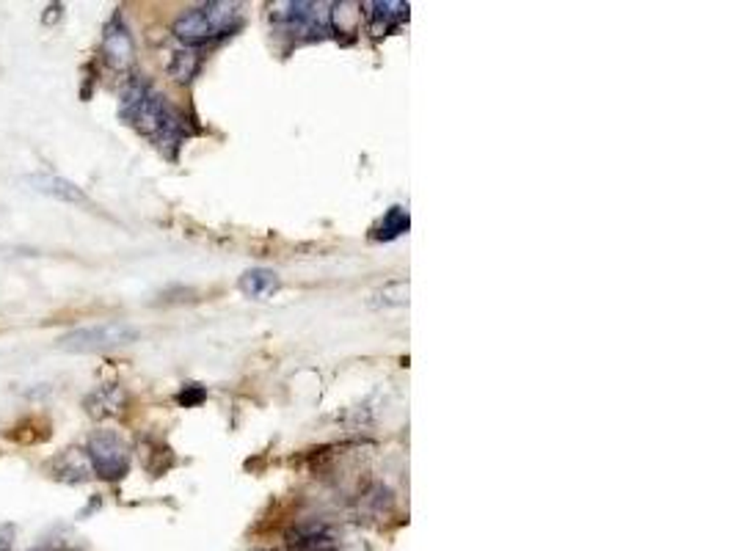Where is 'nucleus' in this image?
I'll list each match as a JSON object with an SVG mask.
<instances>
[{"mask_svg":"<svg viewBox=\"0 0 736 551\" xmlns=\"http://www.w3.org/2000/svg\"><path fill=\"white\" fill-rule=\"evenodd\" d=\"M0 551H12V529L0 527Z\"/></svg>","mask_w":736,"mask_h":551,"instance_id":"obj_14","label":"nucleus"},{"mask_svg":"<svg viewBox=\"0 0 736 551\" xmlns=\"http://www.w3.org/2000/svg\"><path fill=\"white\" fill-rule=\"evenodd\" d=\"M86 458L100 480H122L130 471V447L114 430H97L89 435Z\"/></svg>","mask_w":736,"mask_h":551,"instance_id":"obj_4","label":"nucleus"},{"mask_svg":"<svg viewBox=\"0 0 736 551\" xmlns=\"http://www.w3.org/2000/svg\"><path fill=\"white\" fill-rule=\"evenodd\" d=\"M138 337V331L130 323L114 320V323H100L89 328H75L58 340V348L66 353H97V350H110L130 345Z\"/></svg>","mask_w":736,"mask_h":551,"instance_id":"obj_3","label":"nucleus"},{"mask_svg":"<svg viewBox=\"0 0 736 551\" xmlns=\"http://www.w3.org/2000/svg\"><path fill=\"white\" fill-rule=\"evenodd\" d=\"M276 287H279V276L268 268H254V271L243 273V279H240V289L248 298H256V301L271 296Z\"/></svg>","mask_w":736,"mask_h":551,"instance_id":"obj_11","label":"nucleus"},{"mask_svg":"<svg viewBox=\"0 0 736 551\" xmlns=\"http://www.w3.org/2000/svg\"><path fill=\"white\" fill-rule=\"evenodd\" d=\"M238 25H240V4L212 0V4L196 6L182 14L174 22V36L186 45H204L232 33Z\"/></svg>","mask_w":736,"mask_h":551,"instance_id":"obj_2","label":"nucleus"},{"mask_svg":"<svg viewBox=\"0 0 736 551\" xmlns=\"http://www.w3.org/2000/svg\"><path fill=\"white\" fill-rule=\"evenodd\" d=\"M122 116L138 133H143L152 143H158L160 150H177L182 138H186V122H182V116L169 105V99L160 91H155L152 83L143 78H133L125 86Z\"/></svg>","mask_w":736,"mask_h":551,"instance_id":"obj_1","label":"nucleus"},{"mask_svg":"<svg viewBox=\"0 0 736 551\" xmlns=\"http://www.w3.org/2000/svg\"><path fill=\"white\" fill-rule=\"evenodd\" d=\"M276 20L287 28L292 36H307V39H317L328 30V6L323 4H284Z\"/></svg>","mask_w":736,"mask_h":551,"instance_id":"obj_5","label":"nucleus"},{"mask_svg":"<svg viewBox=\"0 0 736 551\" xmlns=\"http://www.w3.org/2000/svg\"><path fill=\"white\" fill-rule=\"evenodd\" d=\"M403 232H409V212L403 210V207H392V210L386 212V218L381 220V227H378V235H376V237L392 240V237H397V235H403Z\"/></svg>","mask_w":736,"mask_h":551,"instance_id":"obj_13","label":"nucleus"},{"mask_svg":"<svg viewBox=\"0 0 736 551\" xmlns=\"http://www.w3.org/2000/svg\"><path fill=\"white\" fill-rule=\"evenodd\" d=\"M199 64H202V58H199L196 50H191V47L177 50V53L171 56V64H169V75H171L174 81H179V83H191L194 75L199 72Z\"/></svg>","mask_w":736,"mask_h":551,"instance_id":"obj_12","label":"nucleus"},{"mask_svg":"<svg viewBox=\"0 0 736 551\" xmlns=\"http://www.w3.org/2000/svg\"><path fill=\"white\" fill-rule=\"evenodd\" d=\"M33 191H39L45 196H53L58 202H69V204H83L86 202V194L75 185V182H69L64 176H53V174H33L25 179Z\"/></svg>","mask_w":736,"mask_h":551,"instance_id":"obj_8","label":"nucleus"},{"mask_svg":"<svg viewBox=\"0 0 736 551\" xmlns=\"http://www.w3.org/2000/svg\"><path fill=\"white\" fill-rule=\"evenodd\" d=\"M370 9V25H373V33L381 36L392 28H397L403 20L409 17V6L406 4H394V0H378V4H367Z\"/></svg>","mask_w":736,"mask_h":551,"instance_id":"obj_9","label":"nucleus"},{"mask_svg":"<svg viewBox=\"0 0 736 551\" xmlns=\"http://www.w3.org/2000/svg\"><path fill=\"white\" fill-rule=\"evenodd\" d=\"M50 469L61 477V480L81 483V480H86V477H89V458H86V452H81V450H64V452L53 461Z\"/></svg>","mask_w":736,"mask_h":551,"instance_id":"obj_10","label":"nucleus"},{"mask_svg":"<svg viewBox=\"0 0 736 551\" xmlns=\"http://www.w3.org/2000/svg\"><path fill=\"white\" fill-rule=\"evenodd\" d=\"M83 406H86V414L94 417V419H105V417H119L127 406V394L122 386L117 383H105L100 389H94L86 400H83Z\"/></svg>","mask_w":736,"mask_h":551,"instance_id":"obj_7","label":"nucleus"},{"mask_svg":"<svg viewBox=\"0 0 736 551\" xmlns=\"http://www.w3.org/2000/svg\"><path fill=\"white\" fill-rule=\"evenodd\" d=\"M102 53H105V61L110 64V69L127 72V69L133 66L135 45H133V36H130V30H127V25L122 22L119 14H117L114 20H110L108 28H105Z\"/></svg>","mask_w":736,"mask_h":551,"instance_id":"obj_6","label":"nucleus"}]
</instances>
